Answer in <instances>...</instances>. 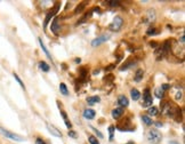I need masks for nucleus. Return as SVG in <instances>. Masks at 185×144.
Masks as SVG:
<instances>
[{"label":"nucleus","mask_w":185,"mask_h":144,"mask_svg":"<svg viewBox=\"0 0 185 144\" xmlns=\"http://www.w3.org/2000/svg\"><path fill=\"white\" fill-rule=\"evenodd\" d=\"M36 144H46V142L42 140V138H40V137H38L37 140H36Z\"/></svg>","instance_id":"30"},{"label":"nucleus","mask_w":185,"mask_h":144,"mask_svg":"<svg viewBox=\"0 0 185 144\" xmlns=\"http://www.w3.org/2000/svg\"><path fill=\"white\" fill-rule=\"evenodd\" d=\"M39 43H40V47L42 48V51H43V53H45V54H46V55H47V56H48L49 58H51V55L49 54V51H47V48H46L45 43L42 42V39H41V38H39Z\"/></svg>","instance_id":"21"},{"label":"nucleus","mask_w":185,"mask_h":144,"mask_svg":"<svg viewBox=\"0 0 185 144\" xmlns=\"http://www.w3.org/2000/svg\"><path fill=\"white\" fill-rule=\"evenodd\" d=\"M14 78H15V80H16V81H17V82H18V83L21 85V87H22L23 89H25V86H24V83L22 82V80H21L20 78H18V76H17L16 73H14Z\"/></svg>","instance_id":"25"},{"label":"nucleus","mask_w":185,"mask_h":144,"mask_svg":"<svg viewBox=\"0 0 185 144\" xmlns=\"http://www.w3.org/2000/svg\"><path fill=\"white\" fill-rule=\"evenodd\" d=\"M92 130H95V133L97 134V136H98V137H100V138H103V137H104V136H103V134L101 133V132H100V130H97V129H96V128H94V127H92Z\"/></svg>","instance_id":"28"},{"label":"nucleus","mask_w":185,"mask_h":144,"mask_svg":"<svg viewBox=\"0 0 185 144\" xmlns=\"http://www.w3.org/2000/svg\"><path fill=\"white\" fill-rule=\"evenodd\" d=\"M142 120L144 121V123L146 125V126H152L153 125V121H152V119L149 117V115H142Z\"/></svg>","instance_id":"19"},{"label":"nucleus","mask_w":185,"mask_h":144,"mask_svg":"<svg viewBox=\"0 0 185 144\" xmlns=\"http://www.w3.org/2000/svg\"><path fill=\"white\" fill-rule=\"evenodd\" d=\"M144 76V71L143 69H137V71L135 73V78H134V80L136 82H139L142 80V78H143Z\"/></svg>","instance_id":"12"},{"label":"nucleus","mask_w":185,"mask_h":144,"mask_svg":"<svg viewBox=\"0 0 185 144\" xmlns=\"http://www.w3.org/2000/svg\"><path fill=\"white\" fill-rule=\"evenodd\" d=\"M100 73V70H96V71H94V74H98Z\"/></svg>","instance_id":"38"},{"label":"nucleus","mask_w":185,"mask_h":144,"mask_svg":"<svg viewBox=\"0 0 185 144\" xmlns=\"http://www.w3.org/2000/svg\"><path fill=\"white\" fill-rule=\"evenodd\" d=\"M143 98H144V101H143L144 108H150V106H152V104H153V98H152V96H151L149 89H145Z\"/></svg>","instance_id":"4"},{"label":"nucleus","mask_w":185,"mask_h":144,"mask_svg":"<svg viewBox=\"0 0 185 144\" xmlns=\"http://www.w3.org/2000/svg\"><path fill=\"white\" fill-rule=\"evenodd\" d=\"M38 65H39V69H40L41 71H43V72H48V71H49V69H51V68H49V65H48L46 62H43V61L39 62V64H38Z\"/></svg>","instance_id":"15"},{"label":"nucleus","mask_w":185,"mask_h":144,"mask_svg":"<svg viewBox=\"0 0 185 144\" xmlns=\"http://www.w3.org/2000/svg\"><path fill=\"white\" fill-rule=\"evenodd\" d=\"M114 126H110L109 127V133H110V141H112L113 140V135H114Z\"/></svg>","instance_id":"26"},{"label":"nucleus","mask_w":185,"mask_h":144,"mask_svg":"<svg viewBox=\"0 0 185 144\" xmlns=\"http://www.w3.org/2000/svg\"><path fill=\"white\" fill-rule=\"evenodd\" d=\"M136 64V61H130V62H127L126 64H123L122 66L120 68V71H126V70H129L130 68H133L134 65Z\"/></svg>","instance_id":"13"},{"label":"nucleus","mask_w":185,"mask_h":144,"mask_svg":"<svg viewBox=\"0 0 185 144\" xmlns=\"http://www.w3.org/2000/svg\"><path fill=\"white\" fill-rule=\"evenodd\" d=\"M83 7H85V2L80 4V6H78V7L75 8V10H74V14H78V13H80V11L83 9Z\"/></svg>","instance_id":"27"},{"label":"nucleus","mask_w":185,"mask_h":144,"mask_svg":"<svg viewBox=\"0 0 185 144\" xmlns=\"http://www.w3.org/2000/svg\"><path fill=\"white\" fill-rule=\"evenodd\" d=\"M80 62H81L80 58H75V63H80Z\"/></svg>","instance_id":"37"},{"label":"nucleus","mask_w":185,"mask_h":144,"mask_svg":"<svg viewBox=\"0 0 185 144\" xmlns=\"http://www.w3.org/2000/svg\"><path fill=\"white\" fill-rule=\"evenodd\" d=\"M106 4H107L109 6H111V7H119V6H120V2H119V1H115V0H107Z\"/></svg>","instance_id":"23"},{"label":"nucleus","mask_w":185,"mask_h":144,"mask_svg":"<svg viewBox=\"0 0 185 144\" xmlns=\"http://www.w3.org/2000/svg\"><path fill=\"white\" fill-rule=\"evenodd\" d=\"M146 138H147V141L151 144H158L161 141L162 135H161V133H159L158 129H151V130L147 132Z\"/></svg>","instance_id":"1"},{"label":"nucleus","mask_w":185,"mask_h":144,"mask_svg":"<svg viewBox=\"0 0 185 144\" xmlns=\"http://www.w3.org/2000/svg\"><path fill=\"white\" fill-rule=\"evenodd\" d=\"M118 104L120 105V108H126V106H128V104H129V101H128V98L126 97V96H123V95H120L119 97H118Z\"/></svg>","instance_id":"9"},{"label":"nucleus","mask_w":185,"mask_h":144,"mask_svg":"<svg viewBox=\"0 0 185 144\" xmlns=\"http://www.w3.org/2000/svg\"><path fill=\"white\" fill-rule=\"evenodd\" d=\"M130 95H132V98H133L134 101H138L139 97H141V93L138 92L136 88H133V89L130 91Z\"/></svg>","instance_id":"14"},{"label":"nucleus","mask_w":185,"mask_h":144,"mask_svg":"<svg viewBox=\"0 0 185 144\" xmlns=\"http://www.w3.org/2000/svg\"><path fill=\"white\" fill-rule=\"evenodd\" d=\"M123 114V109L122 108H117L112 111V118L113 119H119Z\"/></svg>","instance_id":"11"},{"label":"nucleus","mask_w":185,"mask_h":144,"mask_svg":"<svg viewBox=\"0 0 185 144\" xmlns=\"http://www.w3.org/2000/svg\"><path fill=\"white\" fill-rule=\"evenodd\" d=\"M58 8H60V5H56L55 6V8H54V10H51V11H49L48 14H47V16H46V19H45V22H43V28L46 29V26H47V24L49 23V21H51V19L58 11Z\"/></svg>","instance_id":"6"},{"label":"nucleus","mask_w":185,"mask_h":144,"mask_svg":"<svg viewBox=\"0 0 185 144\" xmlns=\"http://www.w3.org/2000/svg\"><path fill=\"white\" fill-rule=\"evenodd\" d=\"M164 91L161 89V87H158V88L154 91V95H155L158 98H162V97H164Z\"/></svg>","instance_id":"20"},{"label":"nucleus","mask_w":185,"mask_h":144,"mask_svg":"<svg viewBox=\"0 0 185 144\" xmlns=\"http://www.w3.org/2000/svg\"><path fill=\"white\" fill-rule=\"evenodd\" d=\"M69 136H71L73 138H77V134H75L74 130H70V132H69Z\"/></svg>","instance_id":"31"},{"label":"nucleus","mask_w":185,"mask_h":144,"mask_svg":"<svg viewBox=\"0 0 185 144\" xmlns=\"http://www.w3.org/2000/svg\"><path fill=\"white\" fill-rule=\"evenodd\" d=\"M60 92H61L64 96H68V95H69V91H68V87H66L65 83L62 82L61 85H60Z\"/></svg>","instance_id":"18"},{"label":"nucleus","mask_w":185,"mask_h":144,"mask_svg":"<svg viewBox=\"0 0 185 144\" xmlns=\"http://www.w3.org/2000/svg\"><path fill=\"white\" fill-rule=\"evenodd\" d=\"M155 31H157V30H155L154 28H152V29H149V30H147V34H149V36H151V34L153 36V34H155V33H157Z\"/></svg>","instance_id":"29"},{"label":"nucleus","mask_w":185,"mask_h":144,"mask_svg":"<svg viewBox=\"0 0 185 144\" xmlns=\"http://www.w3.org/2000/svg\"><path fill=\"white\" fill-rule=\"evenodd\" d=\"M126 144H135V143H134V142H132V141H130V142H128V143H126Z\"/></svg>","instance_id":"40"},{"label":"nucleus","mask_w":185,"mask_h":144,"mask_svg":"<svg viewBox=\"0 0 185 144\" xmlns=\"http://www.w3.org/2000/svg\"><path fill=\"white\" fill-rule=\"evenodd\" d=\"M158 109L155 108V106H152V108H149V110H147V113L150 114V115H158Z\"/></svg>","instance_id":"22"},{"label":"nucleus","mask_w":185,"mask_h":144,"mask_svg":"<svg viewBox=\"0 0 185 144\" xmlns=\"http://www.w3.org/2000/svg\"><path fill=\"white\" fill-rule=\"evenodd\" d=\"M109 39H110V34H103V36L97 37L96 39H94V40L92 41V47H97V46L104 43L105 41H107Z\"/></svg>","instance_id":"5"},{"label":"nucleus","mask_w":185,"mask_h":144,"mask_svg":"<svg viewBox=\"0 0 185 144\" xmlns=\"http://www.w3.org/2000/svg\"><path fill=\"white\" fill-rule=\"evenodd\" d=\"M95 114H96V112L92 109H86L83 111V118H86L88 120H92V119L95 118Z\"/></svg>","instance_id":"8"},{"label":"nucleus","mask_w":185,"mask_h":144,"mask_svg":"<svg viewBox=\"0 0 185 144\" xmlns=\"http://www.w3.org/2000/svg\"><path fill=\"white\" fill-rule=\"evenodd\" d=\"M155 126H157V127H162V123H155Z\"/></svg>","instance_id":"36"},{"label":"nucleus","mask_w":185,"mask_h":144,"mask_svg":"<svg viewBox=\"0 0 185 144\" xmlns=\"http://www.w3.org/2000/svg\"><path fill=\"white\" fill-rule=\"evenodd\" d=\"M114 66H115L114 64H113V65H110V66H107L105 70H106V71H110V70H112V68H114Z\"/></svg>","instance_id":"35"},{"label":"nucleus","mask_w":185,"mask_h":144,"mask_svg":"<svg viewBox=\"0 0 185 144\" xmlns=\"http://www.w3.org/2000/svg\"><path fill=\"white\" fill-rule=\"evenodd\" d=\"M88 141H89V143L90 144H100L98 140H97L95 136H92V135H90V136L88 137Z\"/></svg>","instance_id":"24"},{"label":"nucleus","mask_w":185,"mask_h":144,"mask_svg":"<svg viewBox=\"0 0 185 144\" xmlns=\"http://www.w3.org/2000/svg\"><path fill=\"white\" fill-rule=\"evenodd\" d=\"M168 88H169V85H167V83H164V85L161 86V89H162V91H167Z\"/></svg>","instance_id":"32"},{"label":"nucleus","mask_w":185,"mask_h":144,"mask_svg":"<svg viewBox=\"0 0 185 144\" xmlns=\"http://www.w3.org/2000/svg\"><path fill=\"white\" fill-rule=\"evenodd\" d=\"M101 101V98L98 96H90V97H87V103L89 105H92L94 103H97Z\"/></svg>","instance_id":"16"},{"label":"nucleus","mask_w":185,"mask_h":144,"mask_svg":"<svg viewBox=\"0 0 185 144\" xmlns=\"http://www.w3.org/2000/svg\"><path fill=\"white\" fill-rule=\"evenodd\" d=\"M169 144H178L177 142H175V141H171V142H169Z\"/></svg>","instance_id":"39"},{"label":"nucleus","mask_w":185,"mask_h":144,"mask_svg":"<svg viewBox=\"0 0 185 144\" xmlns=\"http://www.w3.org/2000/svg\"><path fill=\"white\" fill-rule=\"evenodd\" d=\"M60 29H61V26H60V23H58V17H55L54 21H53V23H51V31L55 34H57Z\"/></svg>","instance_id":"10"},{"label":"nucleus","mask_w":185,"mask_h":144,"mask_svg":"<svg viewBox=\"0 0 185 144\" xmlns=\"http://www.w3.org/2000/svg\"><path fill=\"white\" fill-rule=\"evenodd\" d=\"M184 39H185V37H184V33H183V34H182V37H181V43H182V45H184Z\"/></svg>","instance_id":"34"},{"label":"nucleus","mask_w":185,"mask_h":144,"mask_svg":"<svg viewBox=\"0 0 185 144\" xmlns=\"http://www.w3.org/2000/svg\"><path fill=\"white\" fill-rule=\"evenodd\" d=\"M0 133L2 134L4 136H6L7 138H10V140H13L15 142H23V141H25V138H23L22 136H20V135H17V134L15 133H11V132L5 129V128H1V127H0Z\"/></svg>","instance_id":"2"},{"label":"nucleus","mask_w":185,"mask_h":144,"mask_svg":"<svg viewBox=\"0 0 185 144\" xmlns=\"http://www.w3.org/2000/svg\"><path fill=\"white\" fill-rule=\"evenodd\" d=\"M154 20H155V14H154V10H149L147 11V22L149 23H152V22H154Z\"/></svg>","instance_id":"17"},{"label":"nucleus","mask_w":185,"mask_h":144,"mask_svg":"<svg viewBox=\"0 0 185 144\" xmlns=\"http://www.w3.org/2000/svg\"><path fill=\"white\" fill-rule=\"evenodd\" d=\"M122 25H123L122 17H120V16H115V17L113 19L112 23L109 25V29H110L111 31H114V32H118V31L122 28Z\"/></svg>","instance_id":"3"},{"label":"nucleus","mask_w":185,"mask_h":144,"mask_svg":"<svg viewBox=\"0 0 185 144\" xmlns=\"http://www.w3.org/2000/svg\"><path fill=\"white\" fill-rule=\"evenodd\" d=\"M182 98V94L181 93H177L176 94V100H181Z\"/></svg>","instance_id":"33"},{"label":"nucleus","mask_w":185,"mask_h":144,"mask_svg":"<svg viewBox=\"0 0 185 144\" xmlns=\"http://www.w3.org/2000/svg\"><path fill=\"white\" fill-rule=\"evenodd\" d=\"M47 129L51 132V135H54V136H56V137H62L61 132H60L56 127H54L53 125H51V123H47Z\"/></svg>","instance_id":"7"}]
</instances>
